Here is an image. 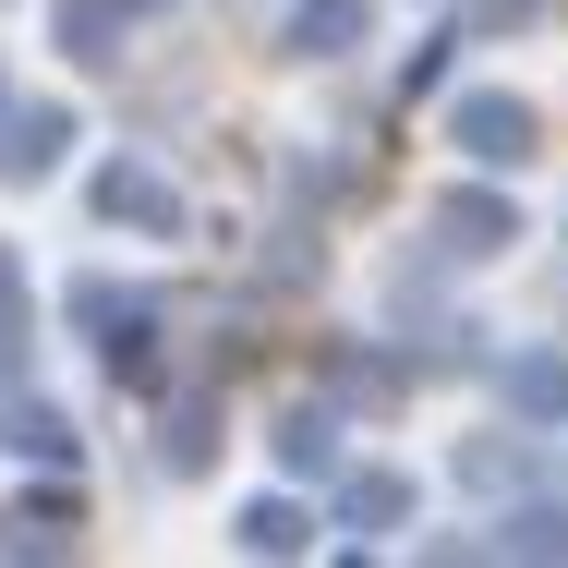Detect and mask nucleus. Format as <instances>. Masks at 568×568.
I'll use <instances>...</instances> for the list:
<instances>
[{"label": "nucleus", "instance_id": "1", "mask_svg": "<svg viewBox=\"0 0 568 568\" xmlns=\"http://www.w3.org/2000/svg\"><path fill=\"white\" fill-rule=\"evenodd\" d=\"M532 133H545V121H532V98H496V85L448 110V145L471 158V170H520V158H532Z\"/></svg>", "mask_w": 568, "mask_h": 568}, {"label": "nucleus", "instance_id": "2", "mask_svg": "<svg viewBox=\"0 0 568 568\" xmlns=\"http://www.w3.org/2000/svg\"><path fill=\"white\" fill-rule=\"evenodd\" d=\"M98 219H110V230H158V242H170V230H182V194H170V170L110 158V170H98Z\"/></svg>", "mask_w": 568, "mask_h": 568}, {"label": "nucleus", "instance_id": "3", "mask_svg": "<svg viewBox=\"0 0 568 568\" xmlns=\"http://www.w3.org/2000/svg\"><path fill=\"white\" fill-rule=\"evenodd\" d=\"M61 145H73V110H61V98L0 110V182H49V170H61Z\"/></svg>", "mask_w": 568, "mask_h": 568}, {"label": "nucleus", "instance_id": "4", "mask_svg": "<svg viewBox=\"0 0 568 568\" xmlns=\"http://www.w3.org/2000/svg\"><path fill=\"white\" fill-rule=\"evenodd\" d=\"M436 230H448V254H508V242H520V206H508V194H448Z\"/></svg>", "mask_w": 568, "mask_h": 568}, {"label": "nucleus", "instance_id": "5", "mask_svg": "<svg viewBox=\"0 0 568 568\" xmlns=\"http://www.w3.org/2000/svg\"><path fill=\"white\" fill-rule=\"evenodd\" d=\"M363 37H375L363 0H291V49H303V61H339V49H363Z\"/></svg>", "mask_w": 568, "mask_h": 568}, {"label": "nucleus", "instance_id": "6", "mask_svg": "<svg viewBox=\"0 0 568 568\" xmlns=\"http://www.w3.org/2000/svg\"><path fill=\"white\" fill-rule=\"evenodd\" d=\"M339 520H351V532H399V520H412V471H351Z\"/></svg>", "mask_w": 568, "mask_h": 568}, {"label": "nucleus", "instance_id": "7", "mask_svg": "<svg viewBox=\"0 0 568 568\" xmlns=\"http://www.w3.org/2000/svg\"><path fill=\"white\" fill-rule=\"evenodd\" d=\"M230 532H242V557H303V545H315V520H303L291 496H254Z\"/></svg>", "mask_w": 568, "mask_h": 568}, {"label": "nucleus", "instance_id": "8", "mask_svg": "<svg viewBox=\"0 0 568 568\" xmlns=\"http://www.w3.org/2000/svg\"><path fill=\"white\" fill-rule=\"evenodd\" d=\"M278 459H291V471H339V412H327V399L278 412Z\"/></svg>", "mask_w": 568, "mask_h": 568}, {"label": "nucleus", "instance_id": "9", "mask_svg": "<svg viewBox=\"0 0 568 568\" xmlns=\"http://www.w3.org/2000/svg\"><path fill=\"white\" fill-rule=\"evenodd\" d=\"M121 24H133L121 0H61V49L73 61H121Z\"/></svg>", "mask_w": 568, "mask_h": 568}, {"label": "nucleus", "instance_id": "10", "mask_svg": "<svg viewBox=\"0 0 568 568\" xmlns=\"http://www.w3.org/2000/svg\"><path fill=\"white\" fill-rule=\"evenodd\" d=\"M158 459H170V471H206V459H219V412H206V399H182V412L158 424Z\"/></svg>", "mask_w": 568, "mask_h": 568}, {"label": "nucleus", "instance_id": "11", "mask_svg": "<svg viewBox=\"0 0 568 568\" xmlns=\"http://www.w3.org/2000/svg\"><path fill=\"white\" fill-rule=\"evenodd\" d=\"M0 448H12V459H49V471H61V459H73V424H61V412H37V399H24V412H12V424H0Z\"/></svg>", "mask_w": 568, "mask_h": 568}, {"label": "nucleus", "instance_id": "12", "mask_svg": "<svg viewBox=\"0 0 568 568\" xmlns=\"http://www.w3.org/2000/svg\"><path fill=\"white\" fill-rule=\"evenodd\" d=\"M496 557H568V508H520V520L496 532Z\"/></svg>", "mask_w": 568, "mask_h": 568}, {"label": "nucleus", "instance_id": "13", "mask_svg": "<svg viewBox=\"0 0 568 568\" xmlns=\"http://www.w3.org/2000/svg\"><path fill=\"white\" fill-rule=\"evenodd\" d=\"M508 399H520V412H568V363H520Z\"/></svg>", "mask_w": 568, "mask_h": 568}, {"label": "nucleus", "instance_id": "14", "mask_svg": "<svg viewBox=\"0 0 568 568\" xmlns=\"http://www.w3.org/2000/svg\"><path fill=\"white\" fill-rule=\"evenodd\" d=\"M520 12H532V0H484V24H520Z\"/></svg>", "mask_w": 568, "mask_h": 568}, {"label": "nucleus", "instance_id": "15", "mask_svg": "<svg viewBox=\"0 0 568 568\" xmlns=\"http://www.w3.org/2000/svg\"><path fill=\"white\" fill-rule=\"evenodd\" d=\"M121 12H158V0H121Z\"/></svg>", "mask_w": 568, "mask_h": 568}]
</instances>
